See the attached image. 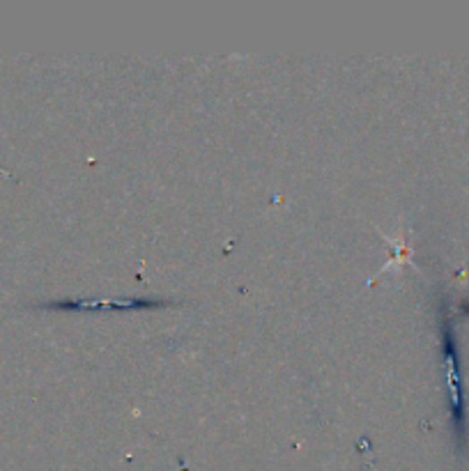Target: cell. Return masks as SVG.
Wrapping results in <instances>:
<instances>
[{
	"instance_id": "1",
	"label": "cell",
	"mask_w": 469,
	"mask_h": 471,
	"mask_svg": "<svg viewBox=\"0 0 469 471\" xmlns=\"http://www.w3.org/2000/svg\"><path fill=\"white\" fill-rule=\"evenodd\" d=\"M65 309H152L159 301H145V299H100V301H63Z\"/></svg>"
}]
</instances>
